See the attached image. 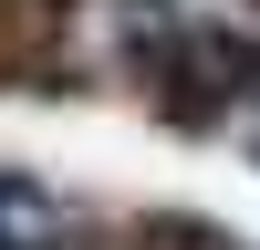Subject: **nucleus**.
<instances>
[{"label": "nucleus", "mask_w": 260, "mask_h": 250, "mask_svg": "<svg viewBox=\"0 0 260 250\" xmlns=\"http://www.w3.org/2000/svg\"><path fill=\"white\" fill-rule=\"evenodd\" d=\"M0 250H62V198L21 167H0Z\"/></svg>", "instance_id": "obj_1"}]
</instances>
